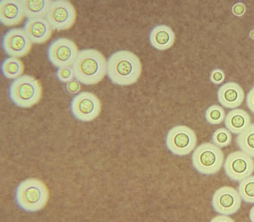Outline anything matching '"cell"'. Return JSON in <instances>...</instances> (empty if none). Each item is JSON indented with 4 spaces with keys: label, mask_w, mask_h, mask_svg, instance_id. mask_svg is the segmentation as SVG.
Instances as JSON below:
<instances>
[{
    "label": "cell",
    "mask_w": 254,
    "mask_h": 222,
    "mask_svg": "<svg viewBox=\"0 0 254 222\" xmlns=\"http://www.w3.org/2000/svg\"><path fill=\"white\" fill-rule=\"evenodd\" d=\"M142 65L138 57L128 51L122 50L112 54L107 61V74L115 84H132L139 78Z\"/></svg>",
    "instance_id": "obj_1"
},
{
    "label": "cell",
    "mask_w": 254,
    "mask_h": 222,
    "mask_svg": "<svg viewBox=\"0 0 254 222\" xmlns=\"http://www.w3.org/2000/svg\"><path fill=\"white\" fill-rule=\"evenodd\" d=\"M71 67L75 79L85 85L98 83L107 73V61L104 56L93 49L79 51Z\"/></svg>",
    "instance_id": "obj_2"
},
{
    "label": "cell",
    "mask_w": 254,
    "mask_h": 222,
    "mask_svg": "<svg viewBox=\"0 0 254 222\" xmlns=\"http://www.w3.org/2000/svg\"><path fill=\"white\" fill-rule=\"evenodd\" d=\"M49 191L46 185L36 178H29L21 182L17 187L15 201L18 206L28 212L43 208L47 203Z\"/></svg>",
    "instance_id": "obj_3"
},
{
    "label": "cell",
    "mask_w": 254,
    "mask_h": 222,
    "mask_svg": "<svg viewBox=\"0 0 254 222\" xmlns=\"http://www.w3.org/2000/svg\"><path fill=\"white\" fill-rule=\"evenodd\" d=\"M8 95L10 100L16 106L29 108L40 101L42 97V87L38 80L25 74L10 83Z\"/></svg>",
    "instance_id": "obj_4"
},
{
    "label": "cell",
    "mask_w": 254,
    "mask_h": 222,
    "mask_svg": "<svg viewBox=\"0 0 254 222\" xmlns=\"http://www.w3.org/2000/svg\"><path fill=\"white\" fill-rule=\"evenodd\" d=\"M224 155L221 148L214 144L206 142L198 146L191 156L192 165L199 173L212 175L223 166Z\"/></svg>",
    "instance_id": "obj_5"
},
{
    "label": "cell",
    "mask_w": 254,
    "mask_h": 222,
    "mask_svg": "<svg viewBox=\"0 0 254 222\" xmlns=\"http://www.w3.org/2000/svg\"><path fill=\"white\" fill-rule=\"evenodd\" d=\"M45 18L54 30H67L75 22L76 9L69 0H51Z\"/></svg>",
    "instance_id": "obj_6"
},
{
    "label": "cell",
    "mask_w": 254,
    "mask_h": 222,
    "mask_svg": "<svg viewBox=\"0 0 254 222\" xmlns=\"http://www.w3.org/2000/svg\"><path fill=\"white\" fill-rule=\"evenodd\" d=\"M196 142L197 138L193 130L185 125L172 128L166 138L168 149L172 154L179 156L190 154L195 148Z\"/></svg>",
    "instance_id": "obj_7"
},
{
    "label": "cell",
    "mask_w": 254,
    "mask_h": 222,
    "mask_svg": "<svg viewBox=\"0 0 254 222\" xmlns=\"http://www.w3.org/2000/svg\"><path fill=\"white\" fill-rule=\"evenodd\" d=\"M78 52L75 43L66 38L54 40L47 49L48 60L58 68L72 66Z\"/></svg>",
    "instance_id": "obj_8"
},
{
    "label": "cell",
    "mask_w": 254,
    "mask_h": 222,
    "mask_svg": "<svg viewBox=\"0 0 254 222\" xmlns=\"http://www.w3.org/2000/svg\"><path fill=\"white\" fill-rule=\"evenodd\" d=\"M73 116L81 121H90L100 113L101 103L96 95L89 92H82L75 95L70 105Z\"/></svg>",
    "instance_id": "obj_9"
},
{
    "label": "cell",
    "mask_w": 254,
    "mask_h": 222,
    "mask_svg": "<svg viewBox=\"0 0 254 222\" xmlns=\"http://www.w3.org/2000/svg\"><path fill=\"white\" fill-rule=\"evenodd\" d=\"M224 170L231 180L240 182L254 171L253 158L242 151L230 153L225 160Z\"/></svg>",
    "instance_id": "obj_10"
},
{
    "label": "cell",
    "mask_w": 254,
    "mask_h": 222,
    "mask_svg": "<svg viewBox=\"0 0 254 222\" xmlns=\"http://www.w3.org/2000/svg\"><path fill=\"white\" fill-rule=\"evenodd\" d=\"M33 43L23 28H12L7 31L1 39V47L10 57H21L30 52Z\"/></svg>",
    "instance_id": "obj_11"
},
{
    "label": "cell",
    "mask_w": 254,
    "mask_h": 222,
    "mask_svg": "<svg viewBox=\"0 0 254 222\" xmlns=\"http://www.w3.org/2000/svg\"><path fill=\"white\" fill-rule=\"evenodd\" d=\"M242 200L238 190L231 186H224L215 191L211 205L216 213L229 216L239 211Z\"/></svg>",
    "instance_id": "obj_12"
},
{
    "label": "cell",
    "mask_w": 254,
    "mask_h": 222,
    "mask_svg": "<svg viewBox=\"0 0 254 222\" xmlns=\"http://www.w3.org/2000/svg\"><path fill=\"white\" fill-rule=\"evenodd\" d=\"M23 28L34 44H43L51 37L53 29L45 18H28Z\"/></svg>",
    "instance_id": "obj_13"
},
{
    "label": "cell",
    "mask_w": 254,
    "mask_h": 222,
    "mask_svg": "<svg viewBox=\"0 0 254 222\" xmlns=\"http://www.w3.org/2000/svg\"><path fill=\"white\" fill-rule=\"evenodd\" d=\"M244 97L243 89L239 84L234 82L223 84L217 92L218 102L227 109H234L240 106Z\"/></svg>",
    "instance_id": "obj_14"
},
{
    "label": "cell",
    "mask_w": 254,
    "mask_h": 222,
    "mask_svg": "<svg viewBox=\"0 0 254 222\" xmlns=\"http://www.w3.org/2000/svg\"><path fill=\"white\" fill-rule=\"evenodd\" d=\"M25 15L21 0H1L0 2V20L6 26L18 25Z\"/></svg>",
    "instance_id": "obj_15"
},
{
    "label": "cell",
    "mask_w": 254,
    "mask_h": 222,
    "mask_svg": "<svg viewBox=\"0 0 254 222\" xmlns=\"http://www.w3.org/2000/svg\"><path fill=\"white\" fill-rule=\"evenodd\" d=\"M175 40L174 31L170 27L163 24L155 26L149 34L151 45L159 50H165L171 48Z\"/></svg>",
    "instance_id": "obj_16"
},
{
    "label": "cell",
    "mask_w": 254,
    "mask_h": 222,
    "mask_svg": "<svg viewBox=\"0 0 254 222\" xmlns=\"http://www.w3.org/2000/svg\"><path fill=\"white\" fill-rule=\"evenodd\" d=\"M251 117L243 109H234L225 116L224 124L226 128L234 134H239L251 124Z\"/></svg>",
    "instance_id": "obj_17"
},
{
    "label": "cell",
    "mask_w": 254,
    "mask_h": 222,
    "mask_svg": "<svg viewBox=\"0 0 254 222\" xmlns=\"http://www.w3.org/2000/svg\"><path fill=\"white\" fill-rule=\"evenodd\" d=\"M49 0H21L25 16L28 18H45Z\"/></svg>",
    "instance_id": "obj_18"
},
{
    "label": "cell",
    "mask_w": 254,
    "mask_h": 222,
    "mask_svg": "<svg viewBox=\"0 0 254 222\" xmlns=\"http://www.w3.org/2000/svg\"><path fill=\"white\" fill-rule=\"evenodd\" d=\"M1 70L6 78L15 79L22 76L24 70V65L18 58L9 57L2 62Z\"/></svg>",
    "instance_id": "obj_19"
},
{
    "label": "cell",
    "mask_w": 254,
    "mask_h": 222,
    "mask_svg": "<svg viewBox=\"0 0 254 222\" xmlns=\"http://www.w3.org/2000/svg\"><path fill=\"white\" fill-rule=\"evenodd\" d=\"M236 142L239 149L254 158V123L251 124L238 134Z\"/></svg>",
    "instance_id": "obj_20"
},
{
    "label": "cell",
    "mask_w": 254,
    "mask_h": 222,
    "mask_svg": "<svg viewBox=\"0 0 254 222\" xmlns=\"http://www.w3.org/2000/svg\"><path fill=\"white\" fill-rule=\"evenodd\" d=\"M238 191L242 200L247 204H254V175H250L240 181Z\"/></svg>",
    "instance_id": "obj_21"
},
{
    "label": "cell",
    "mask_w": 254,
    "mask_h": 222,
    "mask_svg": "<svg viewBox=\"0 0 254 222\" xmlns=\"http://www.w3.org/2000/svg\"><path fill=\"white\" fill-rule=\"evenodd\" d=\"M205 118L207 122L210 124H221L225 118V111L219 105H212L206 110Z\"/></svg>",
    "instance_id": "obj_22"
},
{
    "label": "cell",
    "mask_w": 254,
    "mask_h": 222,
    "mask_svg": "<svg viewBox=\"0 0 254 222\" xmlns=\"http://www.w3.org/2000/svg\"><path fill=\"white\" fill-rule=\"evenodd\" d=\"M212 141L213 144L220 148L226 147L231 143L232 141L231 132L224 127L218 128L213 133Z\"/></svg>",
    "instance_id": "obj_23"
},
{
    "label": "cell",
    "mask_w": 254,
    "mask_h": 222,
    "mask_svg": "<svg viewBox=\"0 0 254 222\" xmlns=\"http://www.w3.org/2000/svg\"><path fill=\"white\" fill-rule=\"evenodd\" d=\"M56 76L61 82L66 83L74 77L72 67L64 66L58 68L56 71Z\"/></svg>",
    "instance_id": "obj_24"
},
{
    "label": "cell",
    "mask_w": 254,
    "mask_h": 222,
    "mask_svg": "<svg viewBox=\"0 0 254 222\" xmlns=\"http://www.w3.org/2000/svg\"><path fill=\"white\" fill-rule=\"evenodd\" d=\"M225 79V74L223 71L219 68H215L212 70L210 80L213 84L219 85L221 84Z\"/></svg>",
    "instance_id": "obj_25"
},
{
    "label": "cell",
    "mask_w": 254,
    "mask_h": 222,
    "mask_svg": "<svg viewBox=\"0 0 254 222\" xmlns=\"http://www.w3.org/2000/svg\"><path fill=\"white\" fill-rule=\"evenodd\" d=\"M80 82L77 79H72L66 83L65 89L70 94H76L81 89Z\"/></svg>",
    "instance_id": "obj_26"
},
{
    "label": "cell",
    "mask_w": 254,
    "mask_h": 222,
    "mask_svg": "<svg viewBox=\"0 0 254 222\" xmlns=\"http://www.w3.org/2000/svg\"><path fill=\"white\" fill-rule=\"evenodd\" d=\"M246 104L249 109L254 113V87L249 91L247 95Z\"/></svg>",
    "instance_id": "obj_27"
},
{
    "label": "cell",
    "mask_w": 254,
    "mask_h": 222,
    "mask_svg": "<svg viewBox=\"0 0 254 222\" xmlns=\"http://www.w3.org/2000/svg\"><path fill=\"white\" fill-rule=\"evenodd\" d=\"M232 11L234 15L241 16L245 12V6L243 3L238 2L234 5L232 8Z\"/></svg>",
    "instance_id": "obj_28"
},
{
    "label": "cell",
    "mask_w": 254,
    "mask_h": 222,
    "mask_svg": "<svg viewBox=\"0 0 254 222\" xmlns=\"http://www.w3.org/2000/svg\"><path fill=\"white\" fill-rule=\"evenodd\" d=\"M211 222H233L234 220L231 218L228 215L220 214L218 216L213 218Z\"/></svg>",
    "instance_id": "obj_29"
},
{
    "label": "cell",
    "mask_w": 254,
    "mask_h": 222,
    "mask_svg": "<svg viewBox=\"0 0 254 222\" xmlns=\"http://www.w3.org/2000/svg\"><path fill=\"white\" fill-rule=\"evenodd\" d=\"M249 219L251 222H254V206L251 209L250 211Z\"/></svg>",
    "instance_id": "obj_30"
},
{
    "label": "cell",
    "mask_w": 254,
    "mask_h": 222,
    "mask_svg": "<svg viewBox=\"0 0 254 222\" xmlns=\"http://www.w3.org/2000/svg\"><path fill=\"white\" fill-rule=\"evenodd\" d=\"M250 36L252 39L254 40V29L251 31Z\"/></svg>",
    "instance_id": "obj_31"
}]
</instances>
